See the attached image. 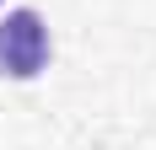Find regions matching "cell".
I'll list each match as a JSON object with an SVG mask.
<instances>
[{"instance_id": "cell-1", "label": "cell", "mask_w": 156, "mask_h": 150, "mask_svg": "<svg viewBox=\"0 0 156 150\" xmlns=\"http://www.w3.org/2000/svg\"><path fill=\"white\" fill-rule=\"evenodd\" d=\"M48 64V27L38 11H5L0 16V75L11 80H32Z\"/></svg>"}]
</instances>
